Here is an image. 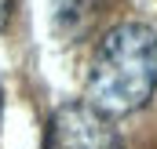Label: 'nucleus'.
Segmentation results:
<instances>
[{
  "label": "nucleus",
  "mask_w": 157,
  "mask_h": 149,
  "mask_svg": "<svg viewBox=\"0 0 157 149\" xmlns=\"http://www.w3.org/2000/svg\"><path fill=\"white\" fill-rule=\"evenodd\" d=\"M157 91V33L143 22H121L99 40L88 69V106L102 116H128Z\"/></svg>",
  "instance_id": "obj_1"
},
{
  "label": "nucleus",
  "mask_w": 157,
  "mask_h": 149,
  "mask_svg": "<svg viewBox=\"0 0 157 149\" xmlns=\"http://www.w3.org/2000/svg\"><path fill=\"white\" fill-rule=\"evenodd\" d=\"M44 149H124V146L110 116H102L88 102H66L48 120Z\"/></svg>",
  "instance_id": "obj_2"
},
{
  "label": "nucleus",
  "mask_w": 157,
  "mask_h": 149,
  "mask_svg": "<svg viewBox=\"0 0 157 149\" xmlns=\"http://www.w3.org/2000/svg\"><path fill=\"white\" fill-rule=\"evenodd\" d=\"M102 0H51V22L55 33L66 40H77L80 33L91 29V22L99 18Z\"/></svg>",
  "instance_id": "obj_3"
},
{
  "label": "nucleus",
  "mask_w": 157,
  "mask_h": 149,
  "mask_svg": "<svg viewBox=\"0 0 157 149\" xmlns=\"http://www.w3.org/2000/svg\"><path fill=\"white\" fill-rule=\"evenodd\" d=\"M7 18H11V0H0V29L7 26Z\"/></svg>",
  "instance_id": "obj_4"
},
{
  "label": "nucleus",
  "mask_w": 157,
  "mask_h": 149,
  "mask_svg": "<svg viewBox=\"0 0 157 149\" xmlns=\"http://www.w3.org/2000/svg\"><path fill=\"white\" fill-rule=\"evenodd\" d=\"M0 109H4V95H0Z\"/></svg>",
  "instance_id": "obj_5"
}]
</instances>
